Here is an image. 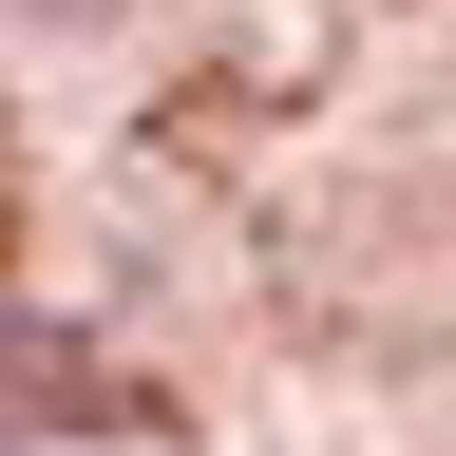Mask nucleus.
Here are the masks:
<instances>
[{"mask_svg":"<svg viewBox=\"0 0 456 456\" xmlns=\"http://www.w3.org/2000/svg\"><path fill=\"white\" fill-rule=\"evenodd\" d=\"M20 20H114V0H20Z\"/></svg>","mask_w":456,"mask_h":456,"instance_id":"nucleus-1","label":"nucleus"}]
</instances>
